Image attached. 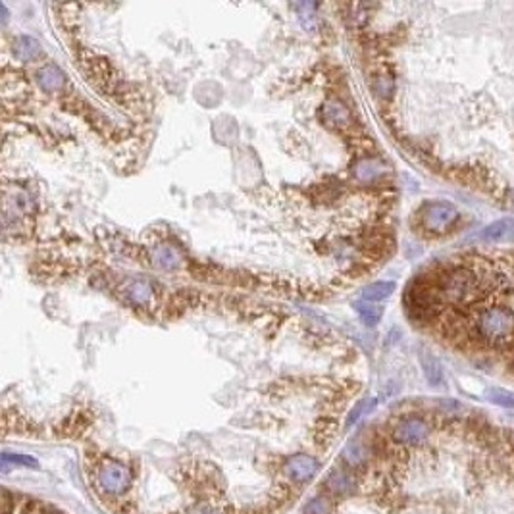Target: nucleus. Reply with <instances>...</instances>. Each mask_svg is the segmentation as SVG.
<instances>
[{
    "mask_svg": "<svg viewBox=\"0 0 514 514\" xmlns=\"http://www.w3.org/2000/svg\"><path fill=\"white\" fill-rule=\"evenodd\" d=\"M436 291L439 299H445L455 306H462V304L482 299V293L485 289L476 270L466 268V266H455L437 278Z\"/></svg>",
    "mask_w": 514,
    "mask_h": 514,
    "instance_id": "nucleus-1",
    "label": "nucleus"
},
{
    "mask_svg": "<svg viewBox=\"0 0 514 514\" xmlns=\"http://www.w3.org/2000/svg\"><path fill=\"white\" fill-rule=\"evenodd\" d=\"M476 339L491 347H506L514 341V312L506 306H491L478 314Z\"/></svg>",
    "mask_w": 514,
    "mask_h": 514,
    "instance_id": "nucleus-2",
    "label": "nucleus"
},
{
    "mask_svg": "<svg viewBox=\"0 0 514 514\" xmlns=\"http://www.w3.org/2000/svg\"><path fill=\"white\" fill-rule=\"evenodd\" d=\"M432 436V424L424 416L410 414L399 420L391 429V439L399 447H422Z\"/></svg>",
    "mask_w": 514,
    "mask_h": 514,
    "instance_id": "nucleus-3",
    "label": "nucleus"
},
{
    "mask_svg": "<svg viewBox=\"0 0 514 514\" xmlns=\"http://www.w3.org/2000/svg\"><path fill=\"white\" fill-rule=\"evenodd\" d=\"M458 220V212L449 203H427L420 210V223L426 232L445 233Z\"/></svg>",
    "mask_w": 514,
    "mask_h": 514,
    "instance_id": "nucleus-4",
    "label": "nucleus"
},
{
    "mask_svg": "<svg viewBox=\"0 0 514 514\" xmlns=\"http://www.w3.org/2000/svg\"><path fill=\"white\" fill-rule=\"evenodd\" d=\"M480 239L484 243H506L514 239V218H501L482 230Z\"/></svg>",
    "mask_w": 514,
    "mask_h": 514,
    "instance_id": "nucleus-5",
    "label": "nucleus"
},
{
    "mask_svg": "<svg viewBox=\"0 0 514 514\" xmlns=\"http://www.w3.org/2000/svg\"><path fill=\"white\" fill-rule=\"evenodd\" d=\"M37 81H39V85L45 91H58L62 87V83H64V76H62V71H60L56 66H47V68H43L37 74Z\"/></svg>",
    "mask_w": 514,
    "mask_h": 514,
    "instance_id": "nucleus-6",
    "label": "nucleus"
},
{
    "mask_svg": "<svg viewBox=\"0 0 514 514\" xmlns=\"http://www.w3.org/2000/svg\"><path fill=\"white\" fill-rule=\"evenodd\" d=\"M395 291V283L393 282H376L370 283L368 287H364L362 291V301L378 302L388 299L391 293Z\"/></svg>",
    "mask_w": 514,
    "mask_h": 514,
    "instance_id": "nucleus-7",
    "label": "nucleus"
},
{
    "mask_svg": "<svg viewBox=\"0 0 514 514\" xmlns=\"http://www.w3.org/2000/svg\"><path fill=\"white\" fill-rule=\"evenodd\" d=\"M355 309H357L359 316L366 326H376L381 320V316H383V306H379L376 302L357 301L355 302Z\"/></svg>",
    "mask_w": 514,
    "mask_h": 514,
    "instance_id": "nucleus-8",
    "label": "nucleus"
},
{
    "mask_svg": "<svg viewBox=\"0 0 514 514\" xmlns=\"http://www.w3.org/2000/svg\"><path fill=\"white\" fill-rule=\"evenodd\" d=\"M422 366H424V374H426L427 381L432 383V386H439L441 381H443V372H441V366H439V362H437L434 357H429V355H422Z\"/></svg>",
    "mask_w": 514,
    "mask_h": 514,
    "instance_id": "nucleus-9",
    "label": "nucleus"
},
{
    "mask_svg": "<svg viewBox=\"0 0 514 514\" xmlns=\"http://www.w3.org/2000/svg\"><path fill=\"white\" fill-rule=\"evenodd\" d=\"M383 170H386V166L378 160H364L357 166V175L362 181H368V179H374V177L383 174Z\"/></svg>",
    "mask_w": 514,
    "mask_h": 514,
    "instance_id": "nucleus-10",
    "label": "nucleus"
},
{
    "mask_svg": "<svg viewBox=\"0 0 514 514\" xmlns=\"http://www.w3.org/2000/svg\"><path fill=\"white\" fill-rule=\"evenodd\" d=\"M155 260L160 268H175L181 258L172 247H158L155 251Z\"/></svg>",
    "mask_w": 514,
    "mask_h": 514,
    "instance_id": "nucleus-11",
    "label": "nucleus"
},
{
    "mask_svg": "<svg viewBox=\"0 0 514 514\" xmlns=\"http://www.w3.org/2000/svg\"><path fill=\"white\" fill-rule=\"evenodd\" d=\"M127 297L131 299L137 304H143V302L150 297V293H153V287L148 285L146 282H133L129 287L126 289Z\"/></svg>",
    "mask_w": 514,
    "mask_h": 514,
    "instance_id": "nucleus-12",
    "label": "nucleus"
},
{
    "mask_svg": "<svg viewBox=\"0 0 514 514\" xmlns=\"http://www.w3.org/2000/svg\"><path fill=\"white\" fill-rule=\"evenodd\" d=\"M487 401H491L493 405H499V407L514 408V395L506 389L491 388L487 391Z\"/></svg>",
    "mask_w": 514,
    "mask_h": 514,
    "instance_id": "nucleus-13",
    "label": "nucleus"
},
{
    "mask_svg": "<svg viewBox=\"0 0 514 514\" xmlns=\"http://www.w3.org/2000/svg\"><path fill=\"white\" fill-rule=\"evenodd\" d=\"M326 118L333 122V124H341V122H345L349 114H347V110L337 104V102H328L326 104Z\"/></svg>",
    "mask_w": 514,
    "mask_h": 514,
    "instance_id": "nucleus-14",
    "label": "nucleus"
},
{
    "mask_svg": "<svg viewBox=\"0 0 514 514\" xmlns=\"http://www.w3.org/2000/svg\"><path fill=\"white\" fill-rule=\"evenodd\" d=\"M20 54H21V58H25V60H31V58H35L37 54H39V43L35 39H31V37H21L20 39Z\"/></svg>",
    "mask_w": 514,
    "mask_h": 514,
    "instance_id": "nucleus-15",
    "label": "nucleus"
}]
</instances>
